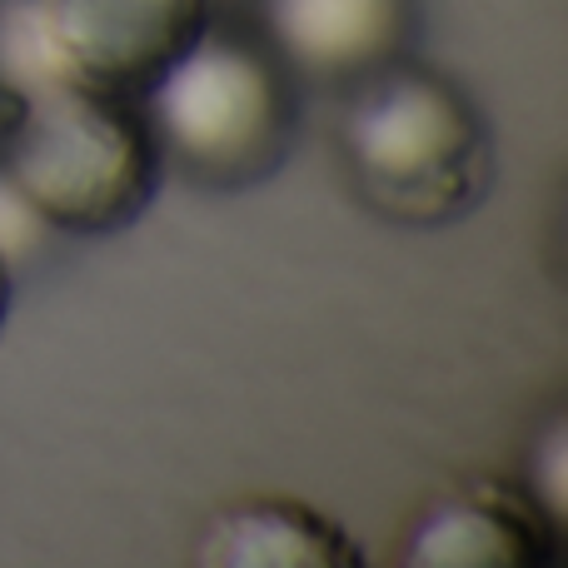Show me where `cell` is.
<instances>
[{"label": "cell", "mask_w": 568, "mask_h": 568, "mask_svg": "<svg viewBox=\"0 0 568 568\" xmlns=\"http://www.w3.org/2000/svg\"><path fill=\"white\" fill-rule=\"evenodd\" d=\"M339 155L354 195L409 230H439L469 215L494 175L479 105L449 75L404 55L349 85Z\"/></svg>", "instance_id": "obj_1"}, {"label": "cell", "mask_w": 568, "mask_h": 568, "mask_svg": "<svg viewBox=\"0 0 568 568\" xmlns=\"http://www.w3.org/2000/svg\"><path fill=\"white\" fill-rule=\"evenodd\" d=\"M160 155L200 185L240 190L275 175L294 140V75L250 26L210 20L140 95Z\"/></svg>", "instance_id": "obj_3"}, {"label": "cell", "mask_w": 568, "mask_h": 568, "mask_svg": "<svg viewBox=\"0 0 568 568\" xmlns=\"http://www.w3.org/2000/svg\"><path fill=\"white\" fill-rule=\"evenodd\" d=\"M210 20L215 0H16L0 16V75L140 100Z\"/></svg>", "instance_id": "obj_4"}, {"label": "cell", "mask_w": 568, "mask_h": 568, "mask_svg": "<svg viewBox=\"0 0 568 568\" xmlns=\"http://www.w3.org/2000/svg\"><path fill=\"white\" fill-rule=\"evenodd\" d=\"M16 110H20V90L10 85L6 75H0V150H6V135H10V125H16Z\"/></svg>", "instance_id": "obj_9"}, {"label": "cell", "mask_w": 568, "mask_h": 568, "mask_svg": "<svg viewBox=\"0 0 568 568\" xmlns=\"http://www.w3.org/2000/svg\"><path fill=\"white\" fill-rule=\"evenodd\" d=\"M255 30L294 80L354 85L409 50L414 0H260Z\"/></svg>", "instance_id": "obj_6"}, {"label": "cell", "mask_w": 568, "mask_h": 568, "mask_svg": "<svg viewBox=\"0 0 568 568\" xmlns=\"http://www.w3.org/2000/svg\"><path fill=\"white\" fill-rule=\"evenodd\" d=\"M10 294H16V265H10V255L0 250V324H6V314H10Z\"/></svg>", "instance_id": "obj_10"}, {"label": "cell", "mask_w": 568, "mask_h": 568, "mask_svg": "<svg viewBox=\"0 0 568 568\" xmlns=\"http://www.w3.org/2000/svg\"><path fill=\"white\" fill-rule=\"evenodd\" d=\"M165 155L140 100L100 95L70 80L20 90L0 150V180L55 235H115L155 200Z\"/></svg>", "instance_id": "obj_2"}, {"label": "cell", "mask_w": 568, "mask_h": 568, "mask_svg": "<svg viewBox=\"0 0 568 568\" xmlns=\"http://www.w3.org/2000/svg\"><path fill=\"white\" fill-rule=\"evenodd\" d=\"M564 524L524 484L469 479L419 509L404 534L409 568H549L564 559Z\"/></svg>", "instance_id": "obj_5"}, {"label": "cell", "mask_w": 568, "mask_h": 568, "mask_svg": "<svg viewBox=\"0 0 568 568\" xmlns=\"http://www.w3.org/2000/svg\"><path fill=\"white\" fill-rule=\"evenodd\" d=\"M195 564L210 568H359L364 554L339 519L304 499H235L210 514L195 539Z\"/></svg>", "instance_id": "obj_7"}, {"label": "cell", "mask_w": 568, "mask_h": 568, "mask_svg": "<svg viewBox=\"0 0 568 568\" xmlns=\"http://www.w3.org/2000/svg\"><path fill=\"white\" fill-rule=\"evenodd\" d=\"M529 484L524 489L539 499V509L549 514L554 524L568 529V429L564 419H549L539 434V444L529 449Z\"/></svg>", "instance_id": "obj_8"}]
</instances>
